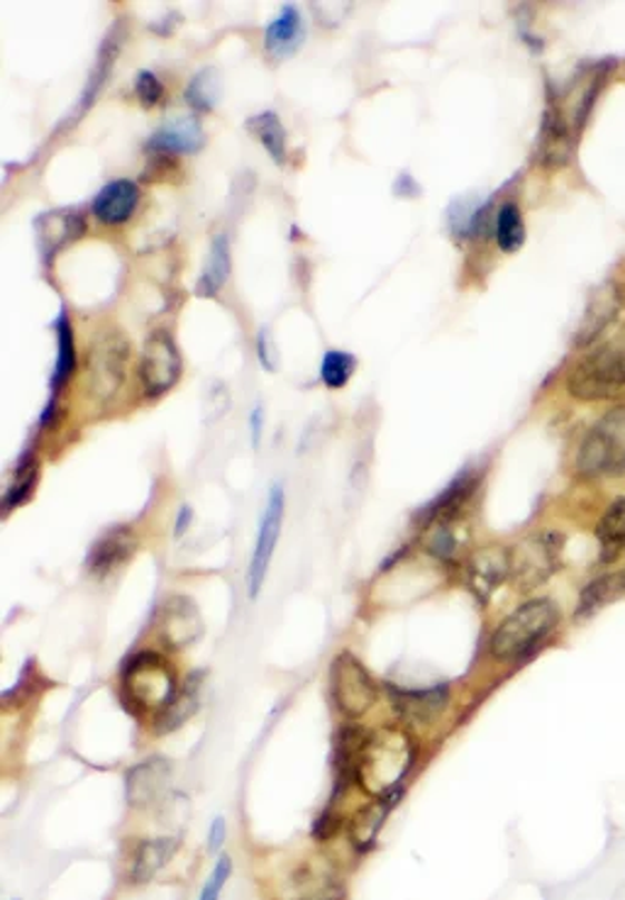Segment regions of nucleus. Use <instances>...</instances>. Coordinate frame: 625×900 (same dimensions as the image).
<instances>
[{
  "mask_svg": "<svg viewBox=\"0 0 625 900\" xmlns=\"http://www.w3.org/2000/svg\"><path fill=\"white\" fill-rule=\"evenodd\" d=\"M416 762V742L406 730L381 727L364 737L354 762L357 783L374 795L401 789Z\"/></svg>",
  "mask_w": 625,
  "mask_h": 900,
  "instance_id": "f257e3e1",
  "label": "nucleus"
},
{
  "mask_svg": "<svg viewBox=\"0 0 625 900\" xmlns=\"http://www.w3.org/2000/svg\"><path fill=\"white\" fill-rule=\"evenodd\" d=\"M569 393L579 401H621L625 398V340L606 342L584 354L569 371Z\"/></svg>",
  "mask_w": 625,
  "mask_h": 900,
  "instance_id": "f03ea898",
  "label": "nucleus"
},
{
  "mask_svg": "<svg viewBox=\"0 0 625 900\" xmlns=\"http://www.w3.org/2000/svg\"><path fill=\"white\" fill-rule=\"evenodd\" d=\"M559 613L553 600L538 598L514 610L496 627L491 637V654L499 662H514L526 657L557 627Z\"/></svg>",
  "mask_w": 625,
  "mask_h": 900,
  "instance_id": "7ed1b4c3",
  "label": "nucleus"
},
{
  "mask_svg": "<svg viewBox=\"0 0 625 900\" xmlns=\"http://www.w3.org/2000/svg\"><path fill=\"white\" fill-rule=\"evenodd\" d=\"M123 691L135 708L159 715L178 696L172 666L157 652H139L125 664Z\"/></svg>",
  "mask_w": 625,
  "mask_h": 900,
  "instance_id": "20e7f679",
  "label": "nucleus"
},
{
  "mask_svg": "<svg viewBox=\"0 0 625 900\" xmlns=\"http://www.w3.org/2000/svg\"><path fill=\"white\" fill-rule=\"evenodd\" d=\"M577 471L589 479L625 473V408L611 410L586 432L577 452Z\"/></svg>",
  "mask_w": 625,
  "mask_h": 900,
  "instance_id": "39448f33",
  "label": "nucleus"
},
{
  "mask_svg": "<svg viewBox=\"0 0 625 900\" xmlns=\"http://www.w3.org/2000/svg\"><path fill=\"white\" fill-rule=\"evenodd\" d=\"M130 362V344L120 330L100 332L88 352V391L98 403L113 401L123 389Z\"/></svg>",
  "mask_w": 625,
  "mask_h": 900,
  "instance_id": "423d86ee",
  "label": "nucleus"
},
{
  "mask_svg": "<svg viewBox=\"0 0 625 900\" xmlns=\"http://www.w3.org/2000/svg\"><path fill=\"white\" fill-rule=\"evenodd\" d=\"M284 510H286V496L282 483H274L270 488V496H266V506L260 520V532L257 542L252 549V559L247 567V598L257 600L262 594V586L266 581V574H270V564L279 545V535H282L284 525Z\"/></svg>",
  "mask_w": 625,
  "mask_h": 900,
  "instance_id": "0eeeda50",
  "label": "nucleus"
},
{
  "mask_svg": "<svg viewBox=\"0 0 625 900\" xmlns=\"http://www.w3.org/2000/svg\"><path fill=\"white\" fill-rule=\"evenodd\" d=\"M563 537L557 532L530 535L511 549V576L520 590L543 586L559 567Z\"/></svg>",
  "mask_w": 625,
  "mask_h": 900,
  "instance_id": "6e6552de",
  "label": "nucleus"
},
{
  "mask_svg": "<svg viewBox=\"0 0 625 900\" xmlns=\"http://www.w3.org/2000/svg\"><path fill=\"white\" fill-rule=\"evenodd\" d=\"M330 688H333V698L340 713L348 717H362L379 696L374 678L350 652L338 654L333 666H330Z\"/></svg>",
  "mask_w": 625,
  "mask_h": 900,
  "instance_id": "1a4fd4ad",
  "label": "nucleus"
},
{
  "mask_svg": "<svg viewBox=\"0 0 625 900\" xmlns=\"http://www.w3.org/2000/svg\"><path fill=\"white\" fill-rule=\"evenodd\" d=\"M182 379V352L169 332H152L139 359V381L149 398H159L172 391Z\"/></svg>",
  "mask_w": 625,
  "mask_h": 900,
  "instance_id": "9d476101",
  "label": "nucleus"
},
{
  "mask_svg": "<svg viewBox=\"0 0 625 900\" xmlns=\"http://www.w3.org/2000/svg\"><path fill=\"white\" fill-rule=\"evenodd\" d=\"M157 633L174 652L196 645L203 637V617L196 603L188 596H172L159 610Z\"/></svg>",
  "mask_w": 625,
  "mask_h": 900,
  "instance_id": "9b49d317",
  "label": "nucleus"
},
{
  "mask_svg": "<svg viewBox=\"0 0 625 900\" xmlns=\"http://www.w3.org/2000/svg\"><path fill=\"white\" fill-rule=\"evenodd\" d=\"M172 781V762L164 756H152L147 762L133 766L125 776V795L127 803L135 808H145L155 803L159 795L169 789Z\"/></svg>",
  "mask_w": 625,
  "mask_h": 900,
  "instance_id": "f8f14e48",
  "label": "nucleus"
},
{
  "mask_svg": "<svg viewBox=\"0 0 625 900\" xmlns=\"http://www.w3.org/2000/svg\"><path fill=\"white\" fill-rule=\"evenodd\" d=\"M508 576H511V549L487 547L467 561V584L481 600L491 598Z\"/></svg>",
  "mask_w": 625,
  "mask_h": 900,
  "instance_id": "ddd939ff",
  "label": "nucleus"
},
{
  "mask_svg": "<svg viewBox=\"0 0 625 900\" xmlns=\"http://www.w3.org/2000/svg\"><path fill=\"white\" fill-rule=\"evenodd\" d=\"M389 698L393 701V708L408 723H432L450 701V688H420V691H403V688H389Z\"/></svg>",
  "mask_w": 625,
  "mask_h": 900,
  "instance_id": "4468645a",
  "label": "nucleus"
},
{
  "mask_svg": "<svg viewBox=\"0 0 625 900\" xmlns=\"http://www.w3.org/2000/svg\"><path fill=\"white\" fill-rule=\"evenodd\" d=\"M139 203V188L130 178H115L98 190L94 200V215L104 225H123L133 217Z\"/></svg>",
  "mask_w": 625,
  "mask_h": 900,
  "instance_id": "2eb2a0df",
  "label": "nucleus"
},
{
  "mask_svg": "<svg viewBox=\"0 0 625 900\" xmlns=\"http://www.w3.org/2000/svg\"><path fill=\"white\" fill-rule=\"evenodd\" d=\"M303 40L305 25L296 6H284L264 30V47L272 59H289L291 55H296Z\"/></svg>",
  "mask_w": 625,
  "mask_h": 900,
  "instance_id": "dca6fc26",
  "label": "nucleus"
},
{
  "mask_svg": "<svg viewBox=\"0 0 625 900\" xmlns=\"http://www.w3.org/2000/svg\"><path fill=\"white\" fill-rule=\"evenodd\" d=\"M203 127L196 118H174L164 127L152 135L149 149L157 154H194L196 149L203 147Z\"/></svg>",
  "mask_w": 625,
  "mask_h": 900,
  "instance_id": "f3484780",
  "label": "nucleus"
},
{
  "mask_svg": "<svg viewBox=\"0 0 625 900\" xmlns=\"http://www.w3.org/2000/svg\"><path fill=\"white\" fill-rule=\"evenodd\" d=\"M37 227H40V250L45 254V260H52L64 244H69L84 235L86 225L81 213L55 211L42 215L40 221H37Z\"/></svg>",
  "mask_w": 625,
  "mask_h": 900,
  "instance_id": "a211bd4d",
  "label": "nucleus"
},
{
  "mask_svg": "<svg viewBox=\"0 0 625 900\" xmlns=\"http://www.w3.org/2000/svg\"><path fill=\"white\" fill-rule=\"evenodd\" d=\"M618 313H621V295L614 284H606L589 303V311L584 315V325L579 330L577 344L584 346L602 338V332L611 327Z\"/></svg>",
  "mask_w": 625,
  "mask_h": 900,
  "instance_id": "6ab92c4d",
  "label": "nucleus"
},
{
  "mask_svg": "<svg viewBox=\"0 0 625 900\" xmlns=\"http://www.w3.org/2000/svg\"><path fill=\"white\" fill-rule=\"evenodd\" d=\"M399 801H401V789L391 791L387 795H379L377 803L362 808L360 813L354 815L350 832H352V842L357 850L364 852L377 842V834L381 832V825H384L393 805H397Z\"/></svg>",
  "mask_w": 625,
  "mask_h": 900,
  "instance_id": "aec40b11",
  "label": "nucleus"
},
{
  "mask_svg": "<svg viewBox=\"0 0 625 900\" xmlns=\"http://www.w3.org/2000/svg\"><path fill=\"white\" fill-rule=\"evenodd\" d=\"M135 549V539L130 530L125 527H115L106 537H100L96 547L91 549V557H88V567L96 576H106L113 569H118L120 564L130 559Z\"/></svg>",
  "mask_w": 625,
  "mask_h": 900,
  "instance_id": "412c9836",
  "label": "nucleus"
},
{
  "mask_svg": "<svg viewBox=\"0 0 625 900\" xmlns=\"http://www.w3.org/2000/svg\"><path fill=\"white\" fill-rule=\"evenodd\" d=\"M230 272H233V252H230V239L227 235H218L211 242L208 260L203 264V274L198 278V295L203 299H213L218 295L221 288L227 284Z\"/></svg>",
  "mask_w": 625,
  "mask_h": 900,
  "instance_id": "4be33fe9",
  "label": "nucleus"
},
{
  "mask_svg": "<svg viewBox=\"0 0 625 900\" xmlns=\"http://www.w3.org/2000/svg\"><path fill=\"white\" fill-rule=\"evenodd\" d=\"M286 891L291 893V900H335V896H340V883L330 869L309 864L293 873Z\"/></svg>",
  "mask_w": 625,
  "mask_h": 900,
  "instance_id": "5701e85b",
  "label": "nucleus"
},
{
  "mask_svg": "<svg viewBox=\"0 0 625 900\" xmlns=\"http://www.w3.org/2000/svg\"><path fill=\"white\" fill-rule=\"evenodd\" d=\"M176 852H178V840L176 838H155V840L143 842L137 847V852H135L130 879L135 883L149 881L157 871H162L164 867L169 864L172 857Z\"/></svg>",
  "mask_w": 625,
  "mask_h": 900,
  "instance_id": "b1692460",
  "label": "nucleus"
},
{
  "mask_svg": "<svg viewBox=\"0 0 625 900\" xmlns=\"http://www.w3.org/2000/svg\"><path fill=\"white\" fill-rule=\"evenodd\" d=\"M469 542L467 527L457 518H442L432 522V530L428 532V551L432 557L445 561H457L465 555Z\"/></svg>",
  "mask_w": 625,
  "mask_h": 900,
  "instance_id": "393cba45",
  "label": "nucleus"
},
{
  "mask_svg": "<svg viewBox=\"0 0 625 900\" xmlns=\"http://www.w3.org/2000/svg\"><path fill=\"white\" fill-rule=\"evenodd\" d=\"M621 598H625V571L606 574L582 590L577 617H592L604 606H611V603H616Z\"/></svg>",
  "mask_w": 625,
  "mask_h": 900,
  "instance_id": "a878e982",
  "label": "nucleus"
},
{
  "mask_svg": "<svg viewBox=\"0 0 625 900\" xmlns=\"http://www.w3.org/2000/svg\"><path fill=\"white\" fill-rule=\"evenodd\" d=\"M120 45H123V28L118 30V25H115V28L108 32L104 47H100V51H98V59H96L94 71H91V79H88L84 94H81V108L76 110V113H79V118L88 108H91V102L98 98V94L104 91L106 79L110 76L113 59L118 57Z\"/></svg>",
  "mask_w": 625,
  "mask_h": 900,
  "instance_id": "bb28decb",
  "label": "nucleus"
},
{
  "mask_svg": "<svg viewBox=\"0 0 625 900\" xmlns=\"http://www.w3.org/2000/svg\"><path fill=\"white\" fill-rule=\"evenodd\" d=\"M247 130L260 139V145L276 164L286 162V127L279 120L276 113L266 110L254 115V118L247 120Z\"/></svg>",
  "mask_w": 625,
  "mask_h": 900,
  "instance_id": "cd10ccee",
  "label": "nucleus"
},
{
  "mask_svg": "<svg viewBox=\"0 0 625 900\" xmlns=\"http://www.w3.org/2000/svg\"><path fill=\"white\" fill-rule=\"evenodd\" d=\"M76 371V344H74V330L67 313H59L57 317V364L52 374V391H61L67 381Z\"/></svg>",
  "mask_w": 625,
  "mask_h": 900,
  "instance_id": "c85d7f7f",
  "label": "nucleus"
},
{
  "mask_svg": "<svg viewBox=\"0 0 625 900\" xmlns=\"http://www.w3.org/2000/svg\"><path fill=\"white\" fill-rule=\"evenodd\" d=\"M198 688H201V676L198 678L191 676L186 681V686L178 691V696L174 698V703L169 705V708L157 717V723H155L157 732H172L176 727H182L186 720L196 713V708H198Z\"/></svg>",
  "mask_w": 625,
  "mask_h": 900,
  "instance_id": "c756f323",
  "label": "nucleus"
},
{
  "mask_svg": "<svg viewBox=\"0 0 625 900\" xmlns=\"http://www.w3.org/2000/svg\"><path fill=\"white\" fill-rule=\"evenodd\" d=\"M596 537L602 542L604 555L614 557L616 551L625 547V498H618L616 503L608 506L596 525Z\"/></svg>",
  "mask_w": 625,
  "mask_h": 900,
  "instance_id": "7c9ffc66",
  "label": "nucleus"
},
{
  "mask_svg": "<svg viewBox=\"0 0 625 900\" xmlns=\"http://www.w3.org/2000/svg\"><path fill=\"white\" fill-rule=\"evenodd\" d=\"M496 242L501 252H518L526 242V225H523V213L516 203H506L496 215Z\"/></svg>",
  "mask_w": 625,
  "mask_h": 900,
  "instance_id": "2f4dec72",
  "label": "nucleus"
},
{
  "mask_svg": "<svg viewBox=\"0 0 625 900\" xmlns=\"http://www.w3.org/2000/svg\"><path fill=\"white\" fill-rule=\"evenodd\" d=\"M221 91H223V86H221L218 74H215L213 69H203L201 74H196L194 79L188 81L186 100H188V106L194 110L208 113V110H213L215 106H218Z\"/></svg>",
  "mask_w": 625,
  "mask_h": 900,
  "instance_id": "473e14b6",
  "label": "nucleus"
},
{
  "mask_svg": "<svg viewBox=\"0 0 625 900\" xmlns=\"http://www.w3.org/2000/svg\"><path fill=\"white\" fill-rule=\"evenodd\" d=\"M357 369V359L350 352L328 350L321 364V379L328 389H344Z\"/></svg>",
  "mask_w": 625,
  "mask_h": 900,
  "instance_id": "72a5a7b5",
  "label": "nucleus"
},
{
  "mask_svg": "<svg viewBox=\"0 0 625 900\" xmlns=\"http://www.w3.org/2000/svg\"><path fill=\"white\" fill-rule=\"evenodd\" d=\"M230 873H233V861H230V857H221L218 861H215L208 881L203 883V891H201L198 900H221Z\"/></svg>",
  "mask_w": 625,
  "mask_h": 900,
  "instance_id": "f704fd0d",
  "label": "nucleus"
},
{
  "mask_svg": "<svg viewBox=\"0 0 625 900\" xmlns=\"http://www.w3.org/2000/svg\"><path fill=\"white\" fill-rule=\"evenodd\" d=\"M135 94L143 106H147V108L157 106V102L164 98V86L159 81V76L152 71H139L135 79Z\"/></svg>",
  "mask_w": 625,
  "mask_h": 900,
  "instance_id": "c9c22d12",
  "label": "nucleus"
},
{
  "mask_svg": "<svg viewBox=\"0 0 625 900\" xmlns=\"http://www.w3.org/2000/svg\"><path fill=\"white\" fill-rule=\"evenodd\" d=\"M35 483H37V469H35V467H22V469L18 471L16 483H12V486L8 488V493H6V508L10 510V508L20 506L22 500H28V496L32 493Z\"/></svg>",
  "mask_w": 625,
  "mask_h": 900,
  "instance_id": "e433bc0d",
  "label": "nucleus"
},
{
  "mask_svg": "<svg viewBox=\"0 0 625 900\" xmlns=\"http://www.w3.org/2000/svg\"><path fill=\"white\" fill-rule=\"evenodd\" d=\"M225 838H227V822H225V818H215L213 822H211V830H208V850L211 852H218L221 847L225 844Z\"/></svg>",
  "mask_w": 625,
  "mask_h": 900,
  "instance_id": "4c0bfd02",
  "label": "nucleus"
},
{
  "mask_svg": "<svg viewBox=\"0 0 625 900\" xmlns=\"http://www.w3.org/2000/svg\"><path fill=\"white\" fill-rule=\"evenodd\" d=\"M257 359H260V364L266 369V371H274V354H272V346H270V334H266V330H262L260 332V338H257Z\"/></svg>",
  "mask_w": 625,
  "mask_h": 900,
  "instance_id": "58836bf2",
  "label": "nucleus"
},
{
  "mask_svg": "<svg viewBox=\"0 0 625 900\" xmlns=\"http://www.w3.org/2000/svg\"><path fill=\"white\" fill-rule=\"evenodd\" d=\"M250 430H252V444L260 447L262 432H264V410H262L260 405L252 410V415H250Z\"/></svg>",
  "mask_w": 625,
  "mask_h": 900,
  "instance_id": "ea45409f",
  "label": "nucleus"
},
{
  "mask_svg": "<svg viewBox=\"0 0 625 900\" xmlns=\"http://www.w3.org/2000/svg\"><path fill=\"white\" fill-rule=\"evenodd\" d=\"M194 522V512H191V508L188 506H184L182 510H178V516H176V525H174V537H184L186 535V530H188V525Z\"/></svg>",
  "mask_w": 625,
  "mask_h": 900,
  "instance_id": "a19ab883",
  "label": "nucleus"
}]
</instances>
